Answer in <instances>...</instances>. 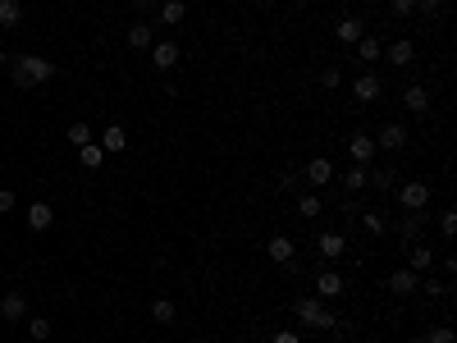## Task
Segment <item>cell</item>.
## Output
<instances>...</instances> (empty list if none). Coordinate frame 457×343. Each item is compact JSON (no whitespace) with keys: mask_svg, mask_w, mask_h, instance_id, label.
<instances>
[{"mask_svg":"<svg viewBox=\"0 0 457 343\" xmlns=\"http://www.w3.org/2000/svg\"><path fill=\"white\" fill-rule=\"evenodd\" d=\"M357 55H362L366 64H375V60H380V55H384V46L375 42V37H362V42H357Z\"/></svg>","mask_w":457,"mask_h":343,"instance_id":"83f0119b","label":"cell"},{"mask_svg":"<svg viewBox=\"0 0 457 343\" xmlns=\"http://www.w3.org/2000/svg\"><path fill=\"white\" fill-rule=\"evenodd\" d=\"M5 60H9V55H5V51H0V64H5Z\"/></svg>","mask_w":457,"mask_h":343,"instance_id":"60d3db41","label":"cell"},{"mask_svg":"<svg viewBox=\"0 0 457 343\" xmlns=\"http://www.w3.org/2000/svg\"><path fill=\"white\" fill-rule=\"evenodd\" d=\"M293 311H297V320H302V325H311V330H334V325H338V316H334V311H329L320 298H297Z\"/></svg>","mask_w":457,"mask_h":343,"instance_id":"7a4b0ae2","label":"cell"},{"mask_svg":"<svg viewBox=\"0 0 457 343\" xmlns=\"http://www.w3.org/2000/svg\"><path fill=\"white\" fill-rule=\"evenodd\" d=\"M403 105H407L412 115H430V92H425L421 83H412V87L403 92Z\"/></svg>","mask_w":457,"mask_h":343,"instance_id":"9a60e30c","label":"cell"},{"mask_svg":"<svg viewBox=\"0 0 457 343\" xmlns=\"http://www.w3.org/2000/svg\"><path fill=\"white\" fill-rule=\"evenodd\" d=\"M430 261H434V252H430V243H412V248H407V270H416V274H425V270H430Z\"/></svg>","mask_w":457,"mask_h":343,"instance_id":"7c38bea8","label":"cell"},{"mask_svg":"<svg viewBox=\"0 0 457 343\" xmlns=\"http://www.w3.org/2000/svg\"><path fill=\"white\" fill-rule=\"evenodd\" d=\"M124 146H129V133H124L119 124H110V129L101 133V151H124Z\"/></svg>","mask_w":457,"mask_h":343,"instance_id":"7402d4cb","label":"cell"},{"mask_svg":"<svg viewBox=\"0 0 457 343\" xmlns=\"http://www.w3.org/2000/svg\"><path fill=\"white\" fill-rule=\"evenodd\" d=\"M124 42H129L133 51H151V46H155V33H151V23H133L129 33H124Z\"/></svg>","mask_w":457,"mask_h":343,"instance_id":"2e32d148","label":"cell"},{"mask_svg":"<svg viewBox=\"0 0 457 343\" xmlns=\"http://www.w3.org/2000/svg\"><path fill=\"white\" fill-rule=\"evenodd\" d=\"M155 14H160V23H183V18H188V5H183V0H165L160 9H155Z\"/></svg>","mask_w":457,"mask_h":343,"instance_id":"44dd1931","label":"cell"},{"mask_svg":"<svg viewBox=\"0 0 457 343\" xmlns=\"http://www.w3.org/2000/svg\"><path fill=\"white\" fill-rule=\"evenodd\" d=\"M421 289L430 293V298H444V293H449V284H434V279H421Z\"/></svg>","mask_w":457,"mask_h":343,"instance_id":"d590c367","label":"cell"},{"mask_svg":"<svg viewBox=\"0 0 457 343\" xmlns=\"http://www.w3.org/2000/svg\"><path fill=\"white\" fill-rule=\"evenodd\" d=\"M9 78H14V87H37V83H51L55 78V64L46 55H18Z\"/></svg>","mask_w":457,"mask_h":343,"instance_id":"6da1fadb","label":"cell"},{"mask_svg":"<svg viewBox=\"0 0 457 343\" xmlns=\"http://www.w3.org/2000/svg\"><path fill=\"white\" fill-rule=\"evenodd\" d=\"M151 64L155 69H174V64H179V46H174V42H155L151 46Z\"/></svg>","mask_w":457,"mask_h":343,"instance_id":"ac0fdd59","label":"cell"},{"mask_svg":"<svg viewBox=\"0 0 457 343\" xmlns=\"http://www.w3.org/2000/svg\"><path fill=\"white\" fill-rule=\"evenodd\" d=\"M384 55H388V64H393V69H403V64H412V60H416V46H412V42H393Z\"/></svg>","mask_w":457,"mask_h":343,"instance_id":"d6986e66","label":"cell"},{"mask_svg":"<svg viewBox=\"0 0 457 343\" xmlns=\"http://www.w3.org/2000/svg\"><path fill=\"white\" fill-rule=\"evenodd\" d=\"M51 224H55V211L46 202H32V206H28V229H32V233H46Z\"/></svg>","mask_w":457,"mask_h":343,"instance_id":"ba28073f","label":"cell"},{"mask_svg":"<svg viewBox=\"0 0 457 343\" xmlns=\"http://www.w3.org/2000/svg\"><path fill=\"white\" fill-rule=\"evenodd\" d=\"M375 151H380V146H375V137H366V133H352V137H348V156H352V165H371Z\"/></svg>","mask_w":457,"mask_h":343,"instance_id":"277c9868","label":"cell"},{"mask_svg":"<svg viewBox=\"0 0 457 343\" xmlns=\"http://www.w3.org/2000/svg\"><path fill=\"white\" fill-rule=\"evenodd\" d=\"M439 229H444V238H453L457 233V211H439Z\"/></svg>","mask_w":457,"mask_h":343,"instance_id":"836d02e7","label":"cell"},{"mask_svg":"<svg viewBox=\"0 0 457 343\" xmlns=\"http://www.w3.org/2000/svg\"><path fill=\"white\" fill-rule=\"evenodd\" d=\"M388 289H393L398 298H407V293H416V289H421V274L403 266V270H393V274H388Z\"/></svg>","mask_w":457,"mask_h":343,"instance_id":"9c48e42d","label":"cell"},{"mask_svg":"<svg viewBox=\"0 0 457 343\" xmlns=\"http://www.w3.org/2000/svg\"><path fill=\"white\" fill-rule=\"evenodd\" d=\"M388 9H393V18H412V14H416L412 0H388Z\"/></svg>","mask_w":457,"mask_h":343,"instance_id":"e575fe53","label":"cell"},{"mask_svg":"<svg viewBox=\"0 0 457 343\" xmlns=\"http://www.w3.org/2000/svg\"><path fill=\"white\" fill-rule=\"evenodd\" d=\"M302 179L311 183V188H325L329 179H334V165L325 161V156H316V161H307V170H302Z\"/></svg>","mask_w":457,"mask_h":343,"instance_id":"52a82bcc","label":"cell"},{"mask_svg":"<svg viewBox=\"0 0 457 343\" xmlns=\"http://www.w3.org/2000/svg\"><path fill=\"white\" fill-rule=\"evenodd\" d=\"M334 37H338V42H343V46H357V42H362V37H366V28H362V18H352V14H348V18H338V28H334Z\"/></svg>","mask_w":457,"mask_h":343,"instance_id":"30bf717a","label":"cell"},{"mask_svg":"<svg viewBox=\"0 0 457 343\" xmlns=\"http://www.w3.org/2000/svg\"><path fill=\"white\" fill-rule=\"evenodd\" d=\"M320 211H325V206H320V197H316V192H307V197H297V215H302V220H316Z\"/></svg>","mask_w":457,"mask_h":343,"instance_id":"f1b7e54d","label":"cell"},{"mask_svg":"<svg viewBox=\"0 0 457 343\" xmlns=\"http://www.w3.org/2000/svg\"><path fill=\"white\" fill-rule=\"evenodd\" d=\"M293 252L297 248H293V238H288V233H275V238L266 243V257L270 261H293Z\"/></svg>","mask_w":457,"mask_h":343,"instance_id":"e0dca14e","label":"cell"},{"mask_svg":"<svg viewBox=\"0 0 457 343\" xmlns=\"http://www.w3.org/2000/svg\"><path fill=\"white\" fill-rule=\"evenodd\" d=\"M407 137H412V133H407V124H384L380 137H375V146H384V151H403Z\"/></svg>","mask_w":457,"mask_h":343,"instance_id":"5b68a950","label":"cell"},{"mask_svg":"<svg viewBox=\"0 0 457 343\" xmlns=\"http://www.w3.org/2000/svg\"><path fill=\"white\" fill-rule=\"evenodd\" d=\"M23 23V0H0V28H18Z\"/></svg>","mask_w":457,"mask_h":343,"instance_id":"ffe728a7","label":"cell"},{"mask_svg":"<svg viewBox=\"0 0 457 343\" xmlns=\"http://www.w3.org/2000/svg\"><path fill=\"white\" fill-rule=\"evenodd\" d=\"M5 211H14V192L0 188V215H5Z\"/></svg>","mask_w":457,"mask_h":343,"instance_id":"8d00e7d4","label":"cell"},{"mask_svg":"<svg viewBox=\"0 0 457 343\" xmlns=\"http://www.w3.org/2000/svg\"><path fill=\"white\" fill-rule=\"evenodd\" d=\"M366 179H371V165H352V170L343 174V188H348V192H362Z\"/></svg>","mask_w":457,"mask_h":343,"instance_id":"cb8c5ba5","label":"cell"},{"mask_svg":"<svg viewBox=\"0 0 457 343\" xmlns=\"http://www.w3.org/2000/svg\"><path fill=\"white\" fill-rule=\"evenodd\" d=\"M362 224H366V233H375V238H384V233H388V220L380 211H362Z\"/></svg>","mask_w":457,"mask_h":343,"instance_id":"4316f807","label":"cell"},{"mask_svg":"<svg viewBox=\"0 0 457 343\" xmlns=\"http://www.w3.org/2000/svg\"><path fill=\"white\" fill-rule=\"evenodd\" d=\"M28 335H32L37 343H46V339H51V320H42V316H32V320H28Z\"/></svg>","mask_w":457,"mask_h":343,"instance_id":"d6a6232c","label":"cell"},{"mask_svg":"<svg viewBox=\"0 0 457 343\" xmlns=\"http://www.w3.org/2000/svg\"><path fill=\"white\" fill-rule=\"evenodd\" d=\"M133 5H138V14H155V9H160L155 0H133Z\"/></svg>","mask_w":457,"mask_h":343,"instance_id":"ab89813d","label":"cell"},{"mask_svg":"<svg viewBox=\"0 0 457 343\" xmlns=\"http://www.w3.org/2000/svg\"><path fill=\"white\" fill-rule=\"evenodd\" d=\"M416 9H421V14H434V9H439V0H412Z\"/></svg>","mask_w":457,"mask_h":343,"instance_id":"f35d334b","label":"cell"},{"mask_svg":"<svg viewBox=\"0 0 457 343\" xmlns=\"http://www.w3.org/2000/svg\"><path fill=\"white\" fill-rule=\"evenodd\" d=\"M28 316V298L23 293H5L0 298V320H23Z\"/></svg>","mask_w":457,"mask_h":343,"instance_id":"5bb4252c","label":"cell"},{"mask_svg":"<svg viewBox=\"0 0 457 343\" xmlns=\"http://www.w3.org/2000/svg\"><path fill=\"white\" fill-rule=\"evenodd\" d=\"M421 343H457V335H453V325H430Z\"/></svg>","mask_w":457,"mask_h":343,"instance_id":"f546056e","label":"cell"},{"mask_svg":"<svg viewBox=\"0 0 457 343\" xmlns=\"http://www.w3.org/2000/svg\"><path fill=\"white\" fill-rule=\"evenodd\" d=\"M380 92H384V83H380V78H375V74H362V78H357V83H352V96H357V101H362V105L380 101Z\"/></svg>","mask_w":457,"mask_h":343,"instance_id":"8992f818","label":"cell"},{"mask_svg":"<svg viewBox=\"0 0 457 343\" xmlns=\"http://www.w3.org/2000/svg\"><path fill=\"white\" fill-rule=\"evenodd\" d=\"M316 248H320V257H325V261H338L348 252V238H343V233H320Z\"/></svg>","mask_w":457,"mask_h":343,"instance_id":"8fae6325","label":"cell"},{"mask_svg":"<svg viewBox=\"0 0 457 343\" xmlns=\"http://www.w3.org/2000/svg\"><path fill=\"white\" fill-rule=\"evenodd\" d=\"M371 188H380V192H393V170H371Z\"/></svg>","mask_w":457,"mask_h":343,"instance_id":"4dcf8cb0","label":"cell"},{"mask_svg":"<svg viewBox=\"0 0 457 343\" xmlns=\"http://www.w3.org/2000/svg\"><path fill=\"white\" fill-rule=\"evenodd\" d=\"M338 83H343V74H338V64H325V69H320V87H325V92H334Z\"/></svg>","mask_w":457,"mask_h":343,"instance_id":"1f68e13d","label":"cell"},{"mask_svg":"<svg viewBox=\"0 0 457 343\" xmlns=\"http://www.w3.org/2000/svg\"><path fill=\"white\" fill-rule=\"evenodd\" d=\"M270 343H302V339H297V335H293V330H279V335H275V339H270Z\"/></svg>","mask_w":457,"mask_h":343,"instance_id":"74e56055","label":"cell"},{"mask_svg":"<svg viewBox=\"0 0 457 343\" xmlns=\"http://www.w3.org/2000/svg\"><path fill=\"white\" fill-rule=\"evenodd\" d=\"M398 206H403L407 215H425V206H430V183H421V179L403 183V188H398Z\"/></svg>","mask_w":457,"mask_h":343,"instance_id":"3957f363","label":"cell"},{"mask_svg":"<svg viewBox=\"0 0 457 343\" xmlns=\"http://www.w3.org/2000/svg\"><path fill=\"white\" fill-rule=\"evenodd\" d=\"M64 142H69V146H87V142H96V137H92V129H87L83 120H78V124L64 129Z\"/></svg>","mask_w":457,"mask_h":343,"instance_id":"d4e9b609","label":"cell"},{"mask_svg":"<svg viewBox=\"0 0 457 343\" xmlns=\"http://www.w3.org/2000/svg\"><path fill=\"white\" fill-rule=\"evenodd\" d=\"M78 161H83V170H101V161H105L101 142H87V146H78Z\"/></svg>","mask_w":457,"mask_h":343,"instance_id":"603a6c76","label":"cell"},{"mask_svg":"<svg viewBox=\"0 0 457 343\" xmlns=\"http://www.w3.org/2000/svg\"><path fill=\"white\" fill-rule=\"evenodd\" d=\"M238 343H247V339H238Z\"/></svg>","mask_w":457,"mask_h":343,"instance_id":"b9f144b4","label":"cell"},{"mask_svg":"<svg viewBox=\"0 0 457 343\" xmlns=\"http://www.w3.org/2000/svg\"><path fill=\"white\" fill-rule=\"evenodd\" d=\"M151 320H155V325H174V302L170 298H155L151 302Z\"/></svg>","mask_w":457,"mask_h":343,"instance_id":"484cf974","label":"cell"},{"mask_svg":"<svg viewBox=\"0 0 457 343\" xmlns=\"http://www.w3.org/2000/svg\"><path fill=\"white\" fill-rule=\"evenodd\" d=\"M343 293V274L338 270H320L316 274V298H338Z\"/></svg>","mask_w":457,"mask_h":343,"instance_id":"4fadbf2b","label":"cell"}]
</instances>
